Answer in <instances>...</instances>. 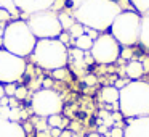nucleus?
I'll use <instances>...</instances> for the list:
<instances>
[{
    "label": "nucleus",
    "mask_w": 149,
    "mask_h": 137,
    "mask_svg": "<svg viewBox=\"0 0 149 137\" xmlns=\"http://www.w3.org/2000/svg\"><path fill=\"white\" fill-rule=\"evenodd\" d=\"M122 11L116 0H82L74 11L75 21L98 32L109 31L112 21Z\"/></svg>",
    "instance_id": "1"
},
{
    "label": "nucleus",
    "mask_w": 149,
    "mask_h": 137,
    "mask_svg": "<svg viewBox=\"0 0 149 137\" xmlns=\"http://www.w3.org/2000/svg\"><path fill=\"white\" fill-rule=\"evenodd\" d=\"M119 111L123 118H143L149 116V82L130 81L120 89Z\"/></svg>",
    "instance_id": "2"
},
{
    "label": "nucleus",
    "mask_w": 149,
    "mask_h": 137,
    "mask_svg": "<svg viewBox=\"0 0 149 137\" xmlns=\"http://www.w3.org/2000/svg\"><path fill=\"white\" fill-rule=\"evenodd\" d=\"M36 44H37V37L32 34L27 21L15 20L10 21L3 28L2 49L15 53L21 58H26V56H31V53L34 52Z\"/></svg>",
    "instance_id": "3"
},
{
    "label": "nucleus",
    "mask_w": 149,
    "mask_h": 137,
    "mask_svg": "<svg viewBox=\"0 0 149 137\" xmlns=\"http://www.w3.org/2000/svg\"><path fill=\"white\" fill-rule=\"evenodd\" d=\"M31 60L45 71H55L69 63V49L59 39H39Z\"/></svg>",
    "instance_id": "4"
},
{
    "label": "nucleus",
    "mask_w": 149,
    "mask_h": 137,
    "mask_svg": "<svg viewBox=\"0 0 149 137\" xmlns=\"http://www.w3.org/2000/svg\"><path fill=\"white\" fill-rule=\"evenodd\" d=\"M109 32L120 44V47L139 45L141 34V15L135 10H122L109 28Z\"/></svg>",
    "instance_id": "5"
},
{
    "label": "nucleus",
    "mask_w": 149,
    "mask_h": 137,
    "mask_svg": "<svg viewBox=\"0 0 149 137\" xmlns=\"http://www.w3.org/2000/svg\"><path fill=\"white\" fill-rule=\"evenodd\" d=\"M32 34L39 39H58L63 32L61 23L58 20V13L53 10H42L36 11L27 18Z\"/></svg>",
    "instance_id": "6"
},
{
    "label": "nucleus",
    "mask_w": 149,
    "mask_h": 137,
    "mask_svg": "<svg viewBox=\"0 0 149 137\" xmlns=\"http://www.w3.org/2000/svg\"><path fill=\"white\" fill-rule=\"evenodd\" d=\"M120 52H122L120 44L114 39L109 31H106V32H100V36L93 40L90 55L98 65H114L120 60Z\"/></svg>",
    "instance_id": "7"
},
{
    "label": "nucleus",
    "mask_w": 149,
    "mask_h": 137,
    "mask_svg": "<svg viewBox=\"0 0 149 137\" xmlns=\"http://www.w3.org/2000/svg\"><path fill=\"white\" fill-rule=\"evenodd\" d=\"M26 58L0 49V84H16L26 74Z\"/></svg>",
    "instance_id": "8"
},
{
    "label": "nucleus",
    "mask_w": 149,
    "mask_h": 137,
    "mask_svg": "<svg viewBox=\"0 0 149 137\" xmlns=\"http://www.w3.org/2000/svg\"><path fill=\"white\" fill-rule=\"evenodd\" d=\"M31 108L39 118H48L58 114L63 110V100L53 89H40L32 95Z\"/></svg>",
    "instance_id": "9"
},
{
    "label": "nucleus",
    "mask_w": 149,
    "mask_h": 137,
    "mask_svg": "<svg viewBox=\"0 0 149 137\" xmlns=\"http://www.w3.org/2000/svg\"><path fill=\"white\" fill-rule=\"evenodd\" d=\"M123 137H149V116L128 118Z\"/></svg>",
    "instance_id": "10"
},
{
    "label": "nucleus",
    "mask_w": 149,
    "mask_h": 137,
    "mask_svg": "<svg viewBox=\"0 0 149 137\" xmlns=\"http://www.w3.org/2000/svg\"><path fill=\"white\" fill-rule=\"evenodd\" d=\"M101 100L107 105V108H112L114 111H119V98H120V90L114 85H106L101 89L100 94Z\"/></svg>",
    "instance_id": "11"
},
{
    "label": "nucleus",
    "mask_w": 149,
    "mask_h": 137,
    "mask_svg": "<svg viewBox=\"0 0 149 137\" xmlns=\"http://www.w3.org/2000/svg\"><path fill=\"white\" fill-rule=\"evenodd\" d=\"M0 137H26V132L18 123L0 118Z\"/></svg>",
    "instance_id": "12"
},
{
    "label": "nucleus",
    "mask_w": 149,
    "mask_h": 137,
    "mask_svg": "<svg viewBox=\"0 0 149 137\" xmlns=\"http://www.w3.org/2000/svg\"><path fill=\"white\" fill-rule=\"evenodd\" d=\"M123 69H125V78L128 81H138L144 76V68H143V63L139 58H133L127 61Z\"/></svg>",
    "instance_id": "13"
},
{
    "label": "nucleus",
    "mask_w": 149,
    "mask_h": 137,
    "mask_svg": "<svg viewBox=\"0 0 149 137\" xmlns=\"http://www.w3.org/2000/svg\"><path fill=\"white\" fill-rule=\"evenodd\" d=\"M139 45L149 50V13L141 16V34H139Z\"/></svg>",
    "instance_id": "14"
},
{
    "label": "nucleus",
    "mask_w": 149,
    "mask_h": 137,
    "mask_svg": "<svg viewBox=\"0 0 149 137\" xmlns=\"http://www.w3.org/2000/svg\"><path fill=\"white\" fill-rule=\"evenodd\" d=\"M72 47L82 50V52H90L91 47H93V39H91L88 34H82V36H79L77 39H74Z\"/></svg>",
    "instance_id": "15"
},
{
    "label": "nucleus",
    "mask_w": 149,
    "mask_h": 137,
    "mask_svg": "<svg viewBox=\"0 0 149 137\" xmlns=\"http://www.w3.org/2000/svg\"><path fill=\"white\" fill-rule=\"evenodd\" d=\"M128 4L132 7V10H135L141 16L149 13V0H128Z\"/></svg>",
    "instance_id": "16"
},
{
    "label": "nucleus",
    "mask_w": 149,
    "mask_h": 137,
    "mask_svg": "<svg viewBox=\"0 0 149 137\" xmlns=\"http://www.w3.org/2000/svg\"><path fill=\"white\" fill-rule=\"evenodd\" d=\"M58 20H59V23H61L63 31H68L69 28L75 23V16H74V15H71V13H68V11H59V13H58Z\"/></svg>",
    "instance_id": "17"
},
{
    "label": "nucleus",
    "mask_w": 149,
    "mask_h": 137,
    "mask_svg": "<svg viewBox=\"0 0 149 137\" xmlns=\"http://www.w3.org/2000/svg\"><path fill=\"white\" fill-rule=\"evenodd\" d=\"M47 124H48V127H59V129H63L66 121L63 119V116L58 113V114H52V116L47 118Z\"/></svg>",
    "instance_id": "18"
},
{
    "label": "nucleus",
    "mask_w": 149,
    "mask_h": 137,
    "mask_svg": "<svg viewBox=\"0 0 149 137\" xmlns=\"http://www.w3.org/2000/svg\"><path fill=\"white\" fill-rule=\"evenodd\" d=\"M68 32H69V36H71L72 39H77L79 36L85 34V26H84V24H80L79 21H75V23L68 29Z\"/></svg>",
    "instance_id": "19"
},
{
    "label": "nucleus",
    "mask_w": 149,
    "mask_h": 137,
    "mask_svg": "<svg viewBox=\"0 0 149 137\" xmlns=\"http://www.w3.org/2000/svg\"><path fill=\"white\" fill-rule=\"evenodd\" d=\"M26 97H27V87L26 85H16L15 98H16V100H24Z\"/></svg>",
    "instance_id": "20"
},
{
    "label": "nucleus",
    "mask_w": 149,
    "mask_h": 137,
    "mask_svg": "<svg viewBox=\"0 0 149 137\" xmlns=\"http://www.w3.org/2000/svg\"><path fill=\"white\" fill-rule=\"evenodd\" d=\"M106 137H123V127H120L119 124L109 127V132H107Z\"/></svg>",
    "instance_id": "21"
},
{
    "label": "nucleus",
    "mask_w": 149,
    "mask_h": 137,
    "mask_svg": "<svg viewBox=\"0 0 149 137\" xmlns=\"http://www.w3.org/2000/svg\"><path fill=\"white\" fill-rule=\"evenodd\" d=\"M52 76L55 79H59V81H63V79H66L69 76V71L66 69V66L64 68H59V69H55V71H52Z\"/></svg>",
    "instance_id": "22"
},
{
    "label": "nucleus",
    "mask_w": 149,
    "mask_h": 137,
    "mask_svg": "<svg viewBox=\"0 0 149 137\" xmlns=\"http://www.w3.org/2000/svg\"><path fill=\"white\" fill-rule=\"evenodd\" d=\"M3 90L7 97H15V90H16V84H5Z\"/></svg>",
    "instance_id": "23"
},
{
    "label": "nucleus",
    "mask_w": 149,
    "mask_h": 137,
    "mask_svg": "<svg viewBox=\"0 0 149 137\" xmlns=\"http://www.w3.org/2000/svg\"><path fill=\"white\" fill-rule=\"evenodd\" d=\"M96 81H98L96 76H93V74H87V76L84 78V82H85L87 85H95V84H96Z\"/></svg>",
    "instance_id": "24"
},
{
    "label": "nucleus",
    "mask_w": 149,
    "mask_h": 137,
    "mask_svg": "<svg viewBox=\"0 0 149 137\" xmlns=\"http://www.w3.org/2000/svg\"><path fill=\"white\" fill-rule=\"evenodd\" d=\"M128 79H123V78H119V79H117V81H116V84H114V87H117V89H119V90H120V89H123V87H125V85L127 84H128Z\"/></svg>",
    "instance_id": "25"
},
{
    "label": "nucleus",
    "mask_w": 149,
    "mask_h": 137,
    "mask_svg": "<svg viewBox=\"0 0 149 137\" xmlns=\"http://www.w3.org/2000/svg\"><path fill=\"white\" fill-rule=\"evenodd\" d=\"M52 85H53V79L47 78L42 81V89H52Z\"/></svg>",
    "instance_id": "26"
},
{
    "label": "nucleus",
    "mask_w": 149,
    "mask_h": 137,
    "mask_svg": "<svg viewBox=\"0 0 149 137\" xmlns=\"http://www.w3.org/2000/svg\"><path fill=\"white\" fill-rule=\"evenodd\" d=\"M5 97V90H3V84H0V102H2V98Z\"/></svg>",
    "instance_id": "27"
},
{
    "label": "nucleus",
    "mask_w": 149,
    "mask_h": 137,
    "mask_svg": "<svg viewBox=\"0 0 149 137\" xmlns=\"http://www.w3.org/2000/svg\"><path fill=\"white\" fill-rule=\"evenodd\" d=\"M3 24H0V49H2V36H3Z\"/></svg>",
    "instance_id": "28"
},
{
    "label": "nucleus",
    "mask_w": 149,
    "mask_h": 137,
    "mask_svg": "<svg viewBox=\"0 0 149 137\" xmlns=\"http://www.w3.org/2000/svg\"><path fill=\"white\" fill-rule=\"evenodd\" d=\"M87 137H103V136H101L100 132H90V134H88Z\"/></svg>",
    "instance_id": "29"
}]
</instances>
